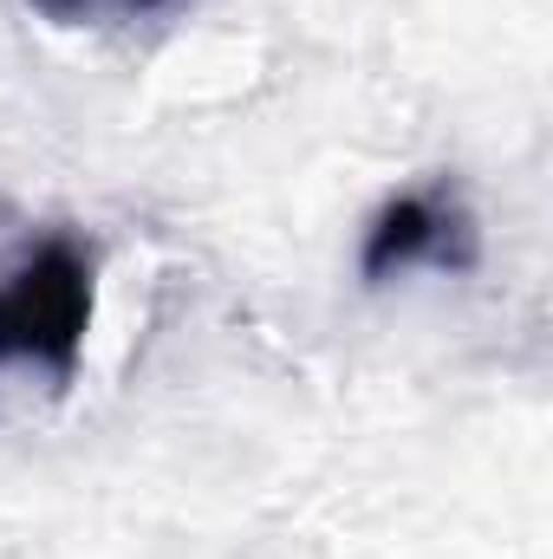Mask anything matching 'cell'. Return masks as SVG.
I'll list each match as a JSON object with an SVG mask.
<instances>
[{
	"mask_svg": "<svg viewBox=\"0 0 553 559\" xmlns=\"http://www.w3.org/2000/svg\"><path fill=\"white\" fill-rule=\"evenodd\" d=\"M98 312V261L85 241L52 235L0 280V365H33L72 384Z\"/></svg>",
	"mask_w": 553,
	"mask_h": 559,
	"instance_id": "6da1fadb",
	"label": "cell"
},
{
	"mask_svg": "<svg viewBox=\"0 0 553 559\" xmlns=\"http://www.w3.org/2000/svg\"><path fill=\"white\" fill-rule=\"evenodd\" d=\"M482 261V228L469 215V202L449 189V182H430V189H404L391 195L372 228H365V248H358V280H391L411 274V267H443V274H475Z\"/></svg>",
	"mask_w": 553,
	"mask_h": 559,
	"instance_id": "7a4b0ae2",
	"label": "cell"
},
{
	"mask_svg": "<svg viewBox=\"0 0 553 559\" xmlns=\"http://www.w3.org/2000/svg\"><path fill=\"white\" fill-rule=\"evenodd\" d=\"M26 7L52 26H125V20L169 13L176 0H26Z\"/></svg>",
	"mask_w": 553,
	"mask_h": 559,
	"instance_id": "3957f363",
	"label": "cell"
}]
</instances>
